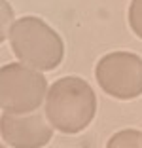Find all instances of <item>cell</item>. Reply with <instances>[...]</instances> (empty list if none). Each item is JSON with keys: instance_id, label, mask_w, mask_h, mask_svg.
<instances>
[{"instance_id": "6da1fadb", "label": "cell", "mask_w": 142, "mask_h": 148, "mask_svg": "<svg viewBox=\"0 0 142 148\" xmlns=\"http://www.w3.org/2000/svg\"><path fill=\"white\" fill-rule=\"evenodd\" d=\"M97 97L83 78L66 76L49 87L46 97L47 120L57 131L76 135L83 131L95 118Z\"/></svg>"}, {"instance_id": "5b68a950", "label": "cell", "mask_w": 142, "mask_h": 148, "mask_svg": "<svg viewBox=\"0 0 142 148\" xmlns=\"http://www.w3.org/2000/svg\"><path fill=\"white\" fill-rule=\"evenodd\" d=\"M47 114H2L0 131L2 139L13 148H42L53 137V127L47 123Z\"/></svg>"}, {"instance_id": "8992f818", "label": "cell", "mask_w": 142, "mask_h": 148, "mask_svg": "<svg viewBox=\"0 0 142 148\" xmlns=\"http://www.w3.org/2000/svg\"><path fill=\"white\" fill-rule=\"evenodd\" d=\"M106 148H142V133L137 129H123L110 137Z\"/></svg>"}, {"instance_id": "277c9868", "label": "cell", "mask_w": 142, "mask_h": 148, "mask_svg": "<svg viewBox=\"0 0 142 148\" xmlns=\"http://www.w3.org/2000/svg\"><path fill=\"white\" fill-rule=\"evenodd\" d=\"M95 78L114 99H137L142 95V57L129 51L108 53L95 66Z\"/></svg>"}, {"instance_id": "7a4b0ae2", "label": "cell", "mask_w": 142, "mask_h": 148, "mask_svg": "<svg viewBox=\"0 0 142 148\" xmlns=\"http://www.w3.org/2000/svg\"><path fill=\"white\" fill-rule=\"evenodd\" d=\"M10 44L21 63L36 70H53L65 57V44L46 21L21 17L10 29Z\"/></svg>"}, {"instance_id": "52a82bcc", "label": "cell", "mask_w": 142, "mask_h": 148, "mask_svg": "<svg viewBox=\"0 0 142 148\" xmlns=\"http://www.w3.org/2000/svg\"><path fill=\"white\" fill-rule=\"evenodd\" d=\"M129 25L133 32L142 38V0H133L129 6Z\"/></svg>"}, {"instance_id": "3957f363", "label": "cell", "mask_w": 142, "mask_h": 148, "mask_svg": "<svg viewBox=\"0 0 142 148\" xmlns=\"http://www.w3.org/2000/svg\"><path fill=\"white\" fill-rule=\"evenodd\" d=\"M47 97V80L40 70L21 63L0 69V106L4 114H29L40 108Z\"/></svg>"}]
</instances>
